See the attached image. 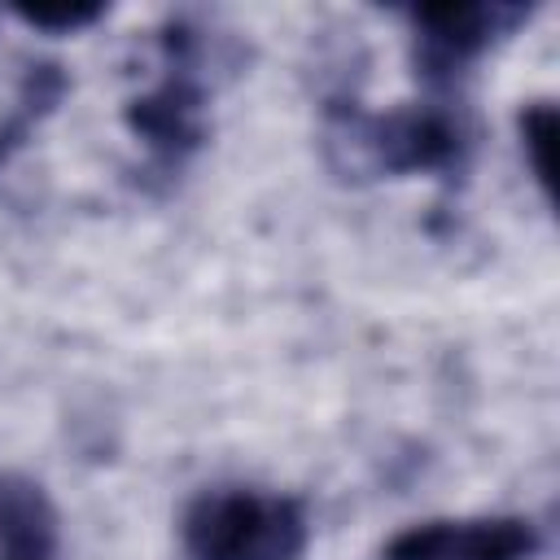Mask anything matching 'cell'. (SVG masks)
<instances>
[{"label": "cell", "instance_id": "obj_9", "mask_svg": "<svg viewBox=\"0 0 560 560\" xmlns=\"http://www.w3.org/2000/svg\"><path fill=\"white\" fill-rule=\"evenodd\" d=\"M18 13V22H26V26H35V31H48V35H74V31H83V26H92V22H101L105 18V4H22V9H13Z\"/></svg>", "mask_w": 560, "mask_h": 560}, {"label": "cell", "instance_id": "obj_7", "mask_svg": "<svg viewBox=\"0 0 560 560\" xmlns=\"http://www.w3.org/2000/svg\"><path fill=\"white\" fill-rule=\"evenodd\" d=\"M66 96V74L57 61H44V66H31L26 83H22V96H18V109L9 122H0V166L13 158V149L26 144L31 127L57 109V101Z\"/></svg>", "mask_w": 560, "mask_h": 560}, {"label": "cell", "instance_id": "obj_5", "mask_svg": "<svg viewBox=\"0 0 560 560\" xmlns=\"http://www.w3.org/2000/svg\"><path fill=\"white\" fill-rule=\"evenodd\" d=\"M538 547L529 516H446L394 534L381 560H534Z\"/></svg>", "mask_w": 560, "mask_h": 560}, {"label": "cell", "instance_id": "obj_2", "mask_svg": "<svg viewBox=\"0 0 560 560\" xmlns=\"http://www.w3.org/2000/svg\"><path fill=\"white\" fill-rule=\"evenodd\" d=\"M158 52H162L158 79L127 101L122 118L127 131L149 153L144 171L158 179H175L206 144V101H210L206 35L192 22L171 18L158 35Z\"/></svg>", "mask_w": 560, "mask_h": 560}, {"label": "cell", "instance_id": "obj_1", "mask_svg": "<svg viewBox=\"0 0 560 560\" xmlns=\"http://www.w3.org/2000/svg\"><path fill=\"white\" fill-rule=\"evenodd\" d=\"M324 144L341 175H438L451 184L472 162L477 127L455 96L376 114L337 92L324 101Z\"/></svg>", "mask_w": 560, "mask_h": 560}, {"label": "cell", "instance_id": "obj_8", "mask_svg": "<svg viewBox=\"0 0 560 560\" xmlns=\"http://www.w3.org/2000/svg\"><path fill=\"white\" fill-rule=\"evenodd\" d=\"M551 136H556V109L547 101L529 105L521 114V149H525L529 171H534V179L542 184L547 197H551Z\"/></svg>", "mask_w": 560, "mask_h": 560}, {"label": "cell", "instance_id": "obj_4", "mask_svg": "<svg viewBox=\"0 0 560 560\" xmlns=\"http://www.w3.org/2000/svg\"><path fill=\"white\" fill-rule=\"evenodd\" d=\"M534 18V4H442L411 9V66L429 96H455L464 74Z\"/></svg>", "mask_w": 560, "mask_h": 560}, {"label": "cell", "instance_id": "obj_6", "mask_svg": "<svg viewBox=\"0 0 560 560\" xmlns=\"http://www.w3.org/2000/svg\"><path fill=\"white\" fill-rule=\"evenodd\" d=\"M61 521L48 490L26 472H0V560H57Z\"/></svg>", "mask_w": 560, "mask_h": 560}, {"label": "cell", "instance_id": "obj_3", "mask_svg": "<svg viewBox=\"0 0 560 560\" xmlns=\"http://www.w3.org/2000/svg\"><path fill=\"white\" fill-rule=\"evenodd\" d=\"M188 560H302L311 542L306 503L258 486H210L179 516Z\"/></svg>", "mask_w": 560, "mask_h": 560}]
</instances>
